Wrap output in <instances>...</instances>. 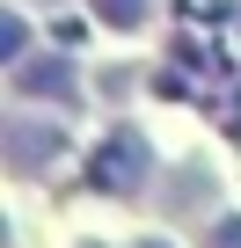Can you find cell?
<instances>
[{
  "label": "cell",
  "instance_id": "cell-1",
  "mask_svg": "<svg viewBox=\"0 0 241 248\" xmlns=\"http://www.w3.org/2000/svg\"><path fill=\"white\" fill-rule=\"evenodd\" d=\"M95 183L117 190V197H139L146 190V139L139 132H110L102 154H95Z\"/></svg>",
  "mask_w": 241,
  "mask_h": 248
},
{
  "label": "cell",
  "instance_id": "cell-2",
  "mask_svg": "<svg viewBox=\"0 0 241 248\" xmlns=\"http://www.w3.org/2000/svg\"><path fill=\"white\" fill-rule=\"evenodd\" d=\"M15 95H30V102H73L80 88H73L66 59H15Z\"/></svg>",
  "mask_w": 241,
  "mask_h": 248
},
{
  "label": "cell",
  "instance_id": "cell-3",
  "mask_svg": "<svg viewBox=\"0 0 241 248\" xmlns=\"http://www.w3.org/2000/svg\"><path fill=\"white\" fill-rule=\"evenodd\" d=\"M59 146H66L59 124H8V168H15V175H37Z\"/></svg>",
  "mask_w": 241,
  "mask_h": 248
},
{
  "label": "cell",
  "instance_id": "cell-4",
  "mask_svg": "<svg viewBox=\"0 0 241 248\" xmlns=\"http://www.w3.org/2000/svg\"><path fill=\"white\" fill-rule=\"evenodd\" d=\"M95 15H102L110 30H139V22H146V0H95Z\"/></svg>",
  "mask_w": 241,
  "mask_h": 248
},
{
  "label": "cell",
  "instance_id": "cell-5",
  "mask_svg": "<svg viewBox=\"0 0 241 248\" xmlns=\"http://www.w3.org/2000/svg\"><path fill=\"white\" fill-rule=\"evenodd\" d=\"M22 44H30V22H22V15H0V59L15 66V59H22Z\"/></svg>",
  "mask_w": 241,
  "mask_h": 248
},
{
  "label": "cell",
  "instance_id": "cell-6",
  "mask_svg": "<svg viewBox=\"0 0 241 248\" xmlns=\"http://www.w3.org/2000/svg\"><path fill=\"white\" fill-rule=\"evenodd\" d=\"M205 248H241V219H219V226L205 233Z\"/></svg>",
  "mask_w": 241,
  "mask_h": 248
},
{
  "label": "cell",
  "instance_id": "cell-7",
  "mask_svg": "<svg viewBox=\"0 0 241 248\" xmlns=\"http://www.w3.org/2000/svg\"><path fill=\"white\" fill-rule=\"evenodd\" d=\"M139 248H168V241H139Z\"/></svg>",
  "mask_w": 241,
  "mask_h": 248
},
{
  "label": "cell",
  "instance_id": "cell-8",
  "mask_svg": "<svg viewBox=\"0 0 241 248\" xmlns=\"http://www.w3.org/2000/svg\"><path fill=\"white\" fill-rule=\"evenodd\" d=\"M88 248H95V241H88Z\"/></svg>",
  "mask_w": 241,
  "mask_h": 248
}]
</instances>
